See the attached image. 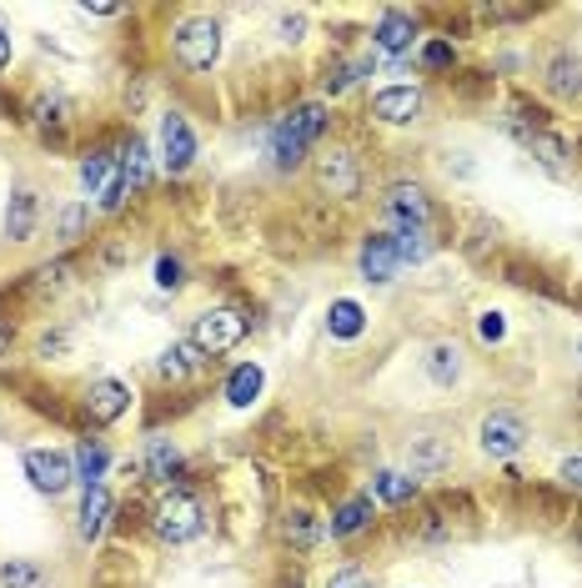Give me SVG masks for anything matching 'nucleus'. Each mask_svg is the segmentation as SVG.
<instances>
[{
	"label": "nucleus",
	"instance_id": "9b49d317",
	"mask_svg": "<svg viewBox=\"0 0 582 588\" xmlns=\"http://www.w3.org/2000/svg\"><path fill=\"white\" fill-rule=\"evenodd\" d=\"M126 408H131V388L126 382H116V378H101V382H91L86 388V417L91 423H116V417H126Z\"/></svg>",
	"mask_w": 582,
	"mask_h": 588
},
{
	"label": "nucleus",
	"instance_id": "20e7f679",
	"mask_svg": "<svg viewBox=\"0 0 582 588\" xmlns=\"http://www.w3.org/2000/svg\"><path fill=\"white\" fill-rule=\"evenodd\" d=\"M247 317L237 312V307H211V312H201L191 322V348L201 352V358H221V352L241 348V338H247Z\"/></svg>",
	"mask_w": 582,
	"mask_h": 588
},
{
	"label": "nucleus",
	"instance_id": "cd10ccee",
	"mask_svg": "<svg viewBox=\"0 0 582 588\" xmlns=\"http://www.w3.org/2000/svg\"><path fill=\"white\" fill-rule=\"evenodd\" d=\"M522 146H528V152L538 156L548 172H562V166H568V142H562V136H552V131H532Z\"/></svg>",
	"mask_w": 582,
	"mask_h": 588
},
{
	"label": "nucleus",
	"instance_id": "a878e982",
	"mask_svg": "<svg viewBox=\"0 0 582 588\" xmlns=\"http://www.w3.org/2000/svg\"><path fill=\"white\" fill-rule=\"evenodd\" d=\"M372 493H377L382 503H392V508H402V503L417 498V478H412V473H377Z\"/></svg>",
	"mask_w": 582,
	"mask_h": 588
},
{
	"label": "nucleus",
	"instance_id": "4c0bfd02",
	"mask_svg": "<svg viewBox=\"0 0 582 588\" xmlns=\"http://www.w3.org/2000/svg\"><path fill=\"white\" fill-rule=\"evenodd\" d=\"M302 25H306V16H302V11H291V16H281V21H277V31H281V41H302Z\"/></svg>",
	"mask_w": 582,
	"mask_h": 588
},
{
	"label": "nucleus",
	"instance_id": "f3484780",
	"mask_svg": "<svg viewBox=\"0 0 582 588\" xmlns=\"http://www.w3.org/2000/svg\"><path fill=\"white\" fill-rule=\"evenodd\" d=\"M141 468H146V478H152V483H166V488H172V483L181 478V453H176L172 437H152V443H146V463H141Z\"/></svg>",
	"mask_w": 582,
	"mask_h": 588
},
{
	"label": "nucleus",
	"instance_id": "72a5a7b5",
	"mask_svg": "<svg viewBox=\"0 0 582 588\" xmlns=\"http://www.w3.org/2000/svg\"><path fill=\"white\" fill-rule=\"evenodd\" d=\"M326 327H332L336 338H356V332H362V307H356V302H332Z\"/></svg>",
	"mask_w": 582,
	"mask_h": 588
},
{
	"label": "nucleus",
	"instance_id": "79ce46f5",
	"mask_svg": "<svg viewBox=\"0 0 582 588\" xmlns=\"http://www.w3.org/2000/svg\"><path fill=\"white\" fill-rule=\"evenodd\" d=\"M578 544H582V523H578Z\"/></svg>",
	"mask_w": 582,
	"mask_h": 588
},
{
	"label": "nucleus",
	"instance_id": "5701e85b",
	"mask_svg": "<svg viewBox=\"0 0 582 588\" xmlns=\"http://www.w3.org/2000/svg\"><path fill=\"white\" fill-rule=\"evenodd\" d=\"M372 498H346L342 508L332 513V528H326V534L332 538H352V534H362V528H372Z\"/></svg>",
	"mask_w": 582,
	"mask_h": 588
},
{
	"label": "nucleus",
	"instance_id": "473e14b6",
	"mask_svg": "<svg viewBox=\"0 0 582 588\" xmlns=\"http://www.w3.org/2000/svg\"><path fill=\"white\" fill-rule=\"evenodd\" d=\"M86 221H91V207H86V202H76V207H65V212H61V221H55V237L71 247V241H81Z\"/></svg>",
	"mask_w": 582,
	"mask_h": 588
},
{
	"label": "nucleus",
	"instance_id": "aec40b11",
	"mask_svg": "<svg viewBox=\"0 0 582 588\" xmlns=\"http://www.w3.org/2000/svg\"><path fill=\"white\" fill-rule=\"evenodd\" d=\"M35 217H41V207H35V192H11V207H6V237L11 241H31L35 237Z\"/></svg>",
	"mask_w": 582,
	"mask_h": 588
},
{
	"label": "nucleus",
	"instance_id": "4be33fe9",
	"mask_svg": "<svg viewBox=\"0 0 582 588\" xmlns=\"http://www.w3.org/2000/svg\"><path fill=\"white\" fill-rule=\"evenodd\" d=\"M542 81H548L552 96H582V61L572 51H558L548 61V76Z\"/></svg>",
	"mask_w": 582,
	"mask_h": 588
},
{
	"label": "nucleus",
	"instance_id": "9d476101",
	"mask_svg": "<svg viewBox=\"0 0 582 588\" xmlns=\"http://www.w3.org/2000/svg\"><path fill=\"white\" fill-rule=\"evenodd\" d=\"M407 468H412V478H443V473L453 468V443H447V437H432V433L412 437Z\"/></svg>",
	"mask_w": 582,
	"mask_h": 588
},
{
	"label": "nucleus",
	"instance_id": "b1692460",
	"mask_svg": "<svg viewBox=\"0 0 582 588\" xmlns=\"http://www.w3.org/2000/svg\"><path fill=\"white\" fill-rule=\"evenodd\" d=\"M0 588H51V574L35 558H6L0 564Z\"/></svg>",
	"mask_w": 582,
	"mask_h": 588
},
{
	"label": "nucleus",
	"instance_id": "0eeeda50",
	"mask_svg": "<svg viewBox=\"0 0 582 588\" xmlns=\"http://www.w3.org/2000/svg\"><path fill=\"white\" fill-rule=\"evenodd\" d=\"M25 478L55 498V493H65L76 483V457L61 453V447H31V453H25Z\"/></svg>",
	"mask_w": 582,
	"mask_h": 588
},
{
	"label": "nucleus",
	"instance_id": "6e6552de",
	"mask_svg": "<svg viewBox=\"0 0 582 588\" xmlns=\"http://www.w3.org/2000/svg\"><path fill=\"white\" fill-rule=\"evenodd\" d=\"M316 182H322L326 196L352 202V196L362 192V166H356V156L346 152V146H332V152L316 156Z\"/></svg>",
	"mask_w": 582,
	"mask_h": 588
},
{
	"label": "nucleus",
	"instance_id": "f257e3e1",
	"mask_svg": "<svg viewBox=\"0 0 582 588\" xmlns=\"http://www.w3.org/2000/svg\"><path fill=\"white\" fill-rule=\"evenodd\" d=\"M322 131H326V106H322V101H302V106H291L287 116L277 121V131H271V162H277L281 172L302 166L306 152L322 142Z\"/></svg>",
	"mask_w": 582,
	"mask_h": 588
},
{
	"label": "nucleus",
	"instance_id": "f704fd0d",
	"mask_svg": "<svg viewBox=\"0 0 582 588\" xmlns=\"http://www.w3.org/2000/svg\"><path fill=\"white\" fill-rule=\"evenodd\" d=\"M156 287H166V292H181V287H186L181 257H162V261H156Z\"/></svg>",
	"mask_w": 582,
	"mask_h": 588
},
{
	"label": "nucleus",
	"instance_id": "1a4fd4ad",
	"mask_svg": "<svg viewBox=\"0 0 582 588\" xmlns=\"http://www.w3.org/2000/svg\"><path fill=\"white\" fill-rule=\"evenodd\" d=\"M196 162V131L181 111H166L162 116V172L186 176Z\"/></svg>",
	"mask_w": 582,
	"mask_h": 588
},
{
	"label": "nucleus",
	"instance_id": "423d86ee",
	"mask_svg": "<svg viewBox=\"0 0 582 588\" xmlns=\"http://www.w3.org/2000/svg\"><path fill=\"white\" fill-rule=\"evenodd\" d=\"M477 443H482L487 457H518L522 447H528V423H522V413H512V408H497V413L482 417Z\"/></svg>",
	"mask_w": 582,
	"mask_h": 588
},
{
	"label": "nucleus",
	"instance_id": "58836bf2",
	"mask_svg": "<svg viewBox=\"0 0 582 588\" xmlns=\"http://www.w3.org/2000/svg\"><path fill=\"white\" fill-rule=\"evenodd\" d=\"M65 348H71V332H45L41 338V358H61Z\"/></svg>",
	"mask_w": 582,
	"mask_h": 588
},
{
	"label": "nucleus",
	"instance_id": "f03ea898",
	"mask_svg": "<svg viewBox=\"0 0 582 588\" xmlns=\"http://www.w3.org/2000/svg\"><path fill=\"white\" fill-rule=\"evenodd\" d=\"M152 528H156V538H166V544H191V538H201L206 534L201 498L186 488H166L152 508Z\"/></svg>",
	"mask_w": 582,
	"mask_h": 588
},
{
	"label": "nucleus",
	"instance_id": "ddd939ff",
	"mask_svg": "<svg viewBox=\"0 0 582 588\" xmlns=\"http://www.w3.org/2000/svg\"><path fill=\"white\" fill-rule=\"evenodd\" d=\"M372 116L387 121V126H407L422 116V91L417 86H387L372 96Z\"/></svg>",
	"mask_w": 582,
	"mask_h": 588
},
{
	"label": "nucleus",
	"instance_id": "a211bd4d",
	"mask_svg": "<svg viewBox=\"0 0 582 588\" xmlns=\"http://www.w3.org/2000/svg\"><path fill=\"white\" fill-rule=\"evenodd\" d=\"M116 166H121V176H126V192H146V186H152V156H146L141 136H126Z\"/></svg>",
	"mask_w": 582,
	"mask_h": 588
},
{
	"label": "nucleus",
	"instance_id": "6ab92c4d",
	"mask_svg": "<svg viewBox=\"0 0 582 588\" xmlns=\"http://www.w3.org/2000/svg\"><path fill=\"white\" fill-rule=\"evenodd\" d=\"M281 538H287L297 554H312V548L326 538V528H322V523H316L306 508H291L287 518H281Z\"/></svg>",
	"mask_w": 582,
	"mask_h": 588
},
{
	"label": "nucleus",
	"instance_id": "2eb2a0df",
	"mask_svg": "<svg viewBox=\"0 0 582 588\" xmlns=\"http://www.w3.org/2000/svg\"><path fill=\"white\" fill-rule=\"evenodd\" d=\"M412 35H417V21H412L407 11H387L377 21V31H372V45H377L382 55H407Z\"/></svg>",
	"mask_w": 582,
	"mask_h": 588
},
{
	"label": "nucleus",
	"instance_id": "c9c22d12",
	"mask_svg": "<svg viewBox=\"0 0 582 588\" xmlns=\"http://www.w3.org/2000/svg\"><path fill=\"white\" fill-rule=\"evenodd\" d=\"M322 588H377V584H372V574H367V568H356V564H346V568H336V574L332 578H326V584Z\"/></svg>",
	"mask_w": 582,
	"mask_h": 588
},
{
	"label": "nucleus",
	"instance_id": "e433bc0d",
	"mask_svg": "<svg viewBox=\"0 0 582 588\" xmlns=\"http://www.w3.org/2000/svg\"><path fill=\"white\" fill-rule=\"evenodd\" d=\"M422 65H427V71H447V65H457V51L447 41H427L422 45Z\"/></svg>",
	"mask_w": 582,
	"mask_h": 588
},
{
	"label": "nucleus",
	"instance_id": "c756f323",
	"mask_svg": "<svg viewBox=\"0 0 582 588\" xmlns=\"http://www.w3.org/2000/svg\"><path fill=\"white\" fill-rule=\"evenodd\" d=\"M111 172H116V156H111V152H86V162H81V186L96 196L101 186L111 182Z\"/></svg>",
	"mask_w": 582,
	"mask_h": 588
},
{
	"label": "nucleus",
	"instance_id": "39448f33",
	"mask_svg": "<svg viewBox=\"0 0 582 588\" xmlns=\"http://www.w3.org/2000/svg\"><path fill=\"white\" fill-rule=\"evenodd\" d=\"M382 217L392 221V231L407 227H427L432 221V196L422 182H392L387 196H382Z\"/></svg>",
	"mask_w": 582,
	"mask_h": 588
},
{
	"label": "nucleus",
	"instance_id": "f8f14e48",
	"mask_svg": "<svg viewBox=\"0 0 582 588\" xmlns=\"http://www.w3.org/2000/svg\"><path fill=\"white\" fill-rule=\"evenodd\" d=\"M397 241H392V231H372L367 241H362V277L377 287H387L392 277H397Z\"/></svg>",
	"mask_w": 582,
	"mask_h": 588
},
{
	"label": "nucleus",
	"instance_id": "7c9ffc66",
	"mask_svg": "<svg viewBox=\"0 0 582 588\" xmlns=\"http://www.w3.org/2000/svg\"><path fill=\"white\" fill-rule=\"evenodd\" d=\"M392 241H397V261H427V251H432V237H427V227H407V231H392Z\"/></svg>",
	"mask_w": 582,
	"mask_h": 588
},
{
	"label": "nucleus",
	"instance_id": "bb28decb",
	"mask_svg": "<svg viewBox=\"0 0 582 588\" xmlns=\"http://www.w3.org/2000/svg\"><path fill=\"white\" fill-rule=\"evenodd\" d=\"M257 392H261V368H257V362H241V368L227 378V403L231 408H251Z\"/></svg>",
	"mask_w": 582,
	"mask_h": 588
},
{
	"label": "nucleus",
	"instance_id": "dca6fc26",
	"mask_svg": "<svg viewBox=\"0 0 582 588\" xmlns=\"http://www.w3.org/2000/svg\"><path fill=\"white\" fill-rule=\"evenodd\" d=\"M201 368H206V358L191 348V342H172V348L156 358V378L162 382H191Z\"/></svg>",
	"mask_w": 582,
	"mask_h": 588
},
{
	"label": "nucleus",
	"instance_id": "4468645a",
	"mask_svg": "<svg viewBox=\"0 0 582 588\" xmlns=\"http://www.w3.org/2000/svg\"><path fill=\"white\" fill-rule=\"evenodd\" d=\"M111 513H116V503H111L106 483H96V488H86V498H81V513H76V534L86 538V544H96V538L106 534Z\"/></svg>",
	"mask_w": 582,
	"mask_h": 588
},
{
	"label": "nucleus",
	"instance_id": "393cba45",
	"mask_svg": "<svg viewBox=\"0 0 582 588\" xmlns=\"http://www.w3.org/2000/svg\"><path fill=\"white\" fill-rule=\"evenodd\" d=\"M106 463H111L106 443H101V437H81V447H76V478L86 483V488H96V483L106 478Z\"/></svg>",
	"mask_w": 582,
	"mask_h": 588
},
{
	"label": "nucleus",
	"instance_id": "ea45409f",
	"mask_svg": "<svg viewBox=\"0 0 582 588\" xmlns=\"http://www.w3.org/2000/svg\"><path fill=\"white\" fill-rule=\"evenodd\" d=\"M562 483H568V488H578V493H582V453H578V457H568V463H562Z\"/></svg>",
	"mask_w": 582,
	"mask_h": 588
},
{
	"label": "nucleus",
	"instance_id": "c85d7f7f",
	"mask_svg": "<svg viewBox=\"0 0 582 588\" xmlns=\"http://www.w3.org/2000/svg\"><path fill=\"white\" fill-rule=\"evenodd\" d=\"M372 71V61H336V65H326V76H322V86L332 91V96H342L346 86H356V81Z\"/></svg>",
	"mask_w": 582,
	"mask_h": 588
},
{
	"label": "nucleus",
	"instance_id": "7ed1b4c3",
	"mask_svg": "<svg viewBox=\"0 0 582 588\" xmlns=\"http://www.w3.org/2000/svg\"><path fill=\"white\" fill-rule=\"evenodd\" d=\"M172 51L186 71H211L216 55H221V21H211V16H186L172 31Z\"/></svg>",
	"mask_w": 582,
	"mask_h": 588
},
{
	"label": "nucleus",
	"instance_id": "a19ab883",
	"mask_svg": "<svg viewBox=\"0 0 582 588\" xmlns=\"http://www.w3.org/2000/svg\"><path fill=\"white\" fill-rule=\"evenodd\" d=\"M6 65H11V31L0 25V71H6Z\"/></svg>",
	"mask_w": 582,
	"mask_h": 588
},
{
	"label": "nucleus",
	"instance_id": "2f4dec72",
	"mask_svg": "<svg viewBox=\"0 0 582 588\" xmlns=\"http://www.w3.org/2000/svg\"><path fill=\"white\" fill-rule=\"evenodd\" d=\"M35 121H41L45 131H61L65 121H71V101L65 96H35Z\"/></svg>",
	"mask_w": 582,
	"mask_h": 588
},
{
	"label": "nucleus",
	"instance_id": "412c9836",
	"mask_svg": "<svg viewBox=\"0 0 582 588\" xmlns=\"http://www.w3.org/2000/svg\"><path fill=\"white\" fill-rule=\"evenodd\" d=\"M422 372H427L437 388H453V382L463 378V348H453V342H437V348H427V358H422Z\"/></svg>",
	"mask_w": 582,
	"mask_h": 588
}]
</instances>
